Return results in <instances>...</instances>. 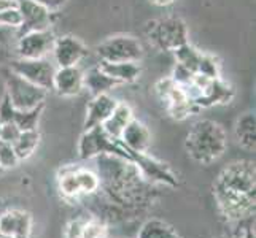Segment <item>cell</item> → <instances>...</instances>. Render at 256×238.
I'll use <instances>...</instances> for the list:
<instances>
[{"label":"cell","instance_id":"6da1fadb","mask_svg":"<svg viewBox=\"0 0 256 238\" xmlns=\"http://www.w3.org/2000/svg\"><path fill=\"white\" fill-rule=\"evenodd\" d=\"M256 172L252 161H237L220 172L214 183L216 207L228 221H246L254 216Z\"/></svg>","mask_w":256,"mask_h":238},{"label":"cell","instance_id":"7a4b0ae2","mask_svg":"<svg viewBox=\"0 0 256 238\" xmlns=\"http://www.w3.org/2000/svg\"><path fill=\"white\" fill-rule=\"evenodd\" d=\"M226 130L212 119L194 122L184 140V151L194 162L210 165L226 153Z\"/></svg>","mask_w":256,"mask_h":238},{"label":"cell","instance_id":"3957f363","mask_svg":"<svg viewBox=\"0 0 256 238\" xmlns=\"http://www.w3.org/2000/svg\"><path fill=\"white\" fill-rule=\"evenodd\" d=\"M146 37L156 48L162 51H175L188 43V27L182 17L167 16L146 24Z\"/></svg>","mask_w":256,"mask_h":238},{"label":"cell","instance_id":"277c9868","mask_svg":"<svg viewBox=\"0 0 256 238\" xmlns=\"http://www.w3.org/2000/svg\"><path fill=\"white\" fill-rule=\"evenodd\" d=\"M2 75L6 86L5 94L8 95V99H10L12 105L16 110L26 111L45 103L48 94L46 89H43V87L28 81V79H24L20 75H16L8 67L2 68Z\"/></svg>","mask_w":256,"mask_h":238},{"label":"cell","instance_id":"5b68a950","mask_svg":"<svg viewBox=\"0 0 256 238\" xmlns=\"http://www.w3.org/2000/svg\"><path fill=\"white\" fill-rule=\"evenodd\" d=\"M78 156L83 161L99 156H118L129 161L128 148L120 140L110 137L102 126L84 130L78 142Z\"/></svg>","mask_w":256,"mask_h":238},{"label":"cell","instance_id":"8992f818","mask_svg":"<svg viewBox=\"0 0 256 238\" xmlns=\"http://www.w3.org/2000/svg\"><path fill=\"white\" fill-rule=\"evenodd\" d=\"M97 54L105 62H138L144 57V48L130 35H114L97 46Z\"/></svg>","mask_w":256,"mask_h":238},{"label":"cell","instance_id":"52a82bcc","mask_svg":"<svg viewBox=\"0 0 256 238\" xmlns=\"http://www.w3.org/2000/svg\"><path fill=\"white\" fill-rule=\"evenodd\" d=\"M8 68L16 75L22 76L28 81L37 84L43 89H52V76L56 72V64L50 62L46 57L43 59H20L14 57L8 62Z\"/></svg>","mask_w":256,"mask_h":238},{"label":"cell","instance_id":"ba28073f","mask_svg":"<svg viewBox=\"0 0 256 238\" xmlns=\"http://www.w3.org/2000/svg\"><path fill=\"white\" fill-rule=\"evenodd\" d=\"M156 92L160 95V99L166 102L169 114L176 121L186 119L192 111L198 110L194 107L192 100L186 95V92H184L183 87L175 84L170 78L160 79V81L156 83Z\"/></svg>","mask_w":256,"mask_h":238},{"label":"cell","instance_id":"9c48e42d","mask_svg":"<svg viewBox=\"0 0 256 238\" xmlns=\"http://www.w3.org/2000/svg\"><path fill=\"white\" fill-rule=\"evenodd\" d=\"M128 153H129V161L136 164L140 175L150 184L160 183L170 188L178 186V176H176V173L166 162L158 161L156 157L150 156L148 153H132L129 149Z\"/></svg>","mask_w":256,"mask_h":238},{"label":"cell","instance_id":"30bf717a","mask_svg":"<svg viewBox=\"0 0 256 238\" xmlns=\"http://www.w3.org/2000/svg\"><path fill=\"white\" fill-rule=\"evenodd\" d=\"M54 33L50 29L24 33L16 40V57L20 59H43L52 51Z\"/></svg>","mask_w":256,"mask_h":238},{"label":"cell","instance_id":"8fae6325","mask_svg":"<svg viewBox=\"0 0 256 238\" xmlns=\"http://www.w3.org/2000/svg\"><path fill=\"white\" fill-rule=\"evenodd\" d=\"M18 8H20L22 16L21 27L16 30L18 37L24 33L35 32V30H46L50 29L52 16L51 11L45 6L34 2V0H18Z\"/></svg>","mask_w":256,"mask_h":238},{"label":"cell","instance_id":"7c38bea8","mask_svg":"<svg viewBox=\"0 0 256 238\" xmlns=\"http://www.w3.org/2000/svg\"><path fill=\"white\" fill-rule=\"evenodd\" d=\"M51 52L58 67H72L78 65L88 56V48L78 38L72 37V35H66V37H59L54 40Z\"/></svg>","mask_w":256,"mask_h":238},{"label":"cell","instance_id":"4fadbf2b","mask_svg":"<svg viewBox=\"0 0 256 238\" xmlns=\"http://www.w3.org/2000/svg\"><path fill=\"white\" fill-rule=\"evenodd\" d=\"M32 216L20 208L0 213V237L4 238H30Z\"/></svg>","mask_w":256,"mask_h":238},{"label":"cell","instance_id":"5bb4252c","mask_svg":"<svg viewBox=\"0 0 256 238\" xmlns=\"http://www.w3.org/2000/svg\"><path fill=\"white\" fill-rule=\"evenodd\" d=\"M83 70L78 65L58 67L52 76V89L62 97H74L83 91Z\"/></svg>","mask_w":256,"mask_h":238},{"label":"cell","instance_id":"9a60e30c","mask_svg":"<svg viewBox=\"0 0 256 238\" xmlns=\"http://www.w3.org/2000/svg\"><path fill=\"white\" fill-rule=\"evenodd\" d=\"M234 99V89L228 83H224L222 78L212 79L210 84L204 89L196 100H194V107L199 108H208L214 105H223L229 103Z\"/></svg>","mask_w":256,"mask_h":238},{"label":"cell","instance_id":"2e32d148","mask_svg":"<svg viewBox=\"0 0 256 238\" xmlns=\"http://www.w3.org/2000/svg\"><path fill=\"white\" fill-rule=\"evenodd\" d=\"M120 142L132 153H148V148L152 145V134L144 122L132 119L122 130Z\"/></svg>","mask_w":256,"mask_h":238},{"label":"cell","instance_id":"e0dca14e","mask_svg":"<svg viewBox=\"0 0 256 238\" xmlns=\"http://www.w3.org/2000/svg\"><path fill=\"white\" fill-rule=\"evenodd\" d=\"M114 107H116V100L108 94L94 95V99L90 102L86 110V119L83 124L84 130H90L96 126H102L105 119L112 114Z\"/></svg>","mask_w":256,"mask_h":238},{"label":"cell","instance_id":"ac0fdd59","mask_svg":"<svg viewBox=\"0 0 256 238\" xmlns=\"http://www.w3.org/2000/svg\"><path fill=\"white\" fill-rule=\"evenodd\" d=\"M132 119H134V113H132V108L126 102H116V107L113 108L110 116L105 119L102 127L110 137L120 140L122 130L126 129V126Z\"/></svg>","mask_w":256,"mask_h":238},{"label":"cell","instance_id":"d6986e66","mask_svg":"<svg viewBox=\"0 0 256 238\" xmlns=\"http://www.w3.org/2000/svg\"><path fill=\"white\" fill-rule=\"evenodd\" d=\"M99 68L113 79H116L120 84L134 83L142 73L138 62H105V60H100Z\"/></svg>","mask_w":256,"mask_h":238},{"label":"cell","instance_id":"ffe728a7","mask_svg":"<svg viewBox=\"0 0 256 238\" xmlns=\"http://www.w3.org/2000/svg\"><path fill=\"white\" fill-rule=\"evenodd\" d=\"M83 84L86 89H90L92 95H99V94H108V91L116 87L120 83L112 76H108L107 73H104L99 68V65H97L90 68L86 73H83Z\"/></svg>","mask_w":256,"mask_h":238},{"label":"cell","instance_id":"44dd1931","mask_svg":"<svg viewBox=\"0 0 256 238\" xmlns=\"http://www.w3.org/2000/svg\"><path fill=\"white\" fill-rule=\"evenodd\" d=\"M236 137L244 149L254 151L256 146V118L254 113H244L236 122Z\"/></svg>","mask_w":256,"mask_h":238},{"label":"cell","instance_id":"7402d4cb","mask_svg":"<svg viewBox=\"0 0 256 238\" xmlns=\"http://www.w3.org/2000/svg\"><path fill=\"white\" fill-rule=\"evenodd\" d=\"M38 143H40V132L37 129L22 130L20 134V137H18V140L13 143V148H14V153H16L18 159H20V161L29 159L35 153Z\"/></svg>","mask_w":256,"mask_h":238},{"label":"cell","instance_id":"603a6c76","mask_svg":"<svg viewBox=\"0 0 256 238\" xmlns=\"http://www.w3.org/2000/svg\"><path fill=\"white\" fill-rule=\"evenodd\" d=\"M137 238H178L175 229L161 219H148L140 227Z\"/></svg>","mask_w":256,"mask_h":238},{"label":"cell","instance_id":"cb8c5ba5","mask_svg":"<svg viewBox=\"0 0 256 238\" xmlns=\"http://www.w3.org/2000/svg\"><path fill=\"white\" fill-rule=\"evenodd\" d=\"M174 52H175L176 62L182 64L183 67H186V68L190 70V72H192L194 75H198L204 52H200L199 49H196L194 46H191L190 43H184L183 46L176 48Z\"/></svg>","mask_w":256,"mask_h":238},{"label":"cell","instance_id":"d4e9b609","mask_svg":"<svg viewBox=\"0 0 256 238\" xmlns=\"http://www.w3.org/2000/svg\"><path fill=\"white\" fill-rule=\"evenodd\" d=\"M75 169L76 167H66V169L59 172V176H58L59 191L66 199H78L82 196L80 186H78V181H76Z\"/></svg>","mask_w":256,"mask_h":238},{"label":"cell","instance_id":"484cf974","mask_svg":"<svg viewBox=\"0 0 256 238\" xmlns=\"http://www.w3.org/2000/svg\"><path fill=\"white\" fill-rule=\"evenodd\" d=\"M43 108H45V103H42V105H38V107H35L32 110H26V111H21V110H16L14 108L13 122L18 126V129H20L21 132L22 130L37 129Z\"/></svg>","mask_w":256,"mask_h":238},{"label":"cell","instance_id":"4316f807","mask_svg":"<svg viewBox=\"0 0 256 238\" xmlns=\"http://www.w3.org/2000/svg\"><path fill=\"white\" fill-rule=\"evenodd\" d=\"M75 175H76V181L78 186H80V192L82 196H92L97 191L100 189V180L97 173H94L92 170L88 169H75Z\"/></svg>","mask_w":256,"mask_h":238},{"label":"cell","instance_id":"83f0119b","mask_svg":"<svg viewBox=\"0 0 256 238\" xmlns=\"http://www.w3.org/2000/svg\"><path fill=\"white\" fill-rule=\"evenodd\" d=\"M16 40L18 35L13 32V29L0 25V64H8L12 59H14L13 51L16 49Z\"/></svg>","mask_w":256,"mask_h":238},{"label":"cell","instance_id":"f1b7e54d","mask_svg":"<svg viewBox=\"0 0 256 238\" xmlns=\"http://www.w3.org/2000/svg\"><path fill=\"white\" fill-rule=\"evenodd\" d=\"M21 24H22V16H21V11H20V8H18V5L0 11V25H2V27L18 30L21 27Z\"/></svg>","mask_w":256,"mask_h":238},{"label":"cell","instance_id":"f546056e","mask_svg":"<svg viewBox=\"0 0 256 238\" xmlns=\"http://www.w3.org/2000/svg\"><path fill=\"white\" fill-rule=\"evenodd\" d=\"M20 159H18L16 153H14V148L12 143L4 142L0 140V167L4 170L6 169H14V167L20 165Z\"/></svg>","mask_w":256,"mask_h":238},{"label":"cell","instance_id":"4dcf8cb0","mask_svg":"<svg viewBox=\"0 0 256 238\" xmlns=\"http://www.w3.org/2000/svg\"><path fill=\"white\" fill-rule=\"evenodd\" d=\"M108 229L100 219H90L84 223L83 238H107Z\"/></svg>","mask_w":256,"mask_h":238},{"label":"cell","instance_id":"1f68e13d","mask_svg":"<svg viewBox=\"0 0 256 238\" xmlns=\"http://www.w3.org/2000/svg\"><path fill=\"white\" fill-rule=\"evenodd\" d=\"M192 78H194V73L190 72V70L186 67H183L182 64L176 62L174 70H172V76L170 79L178 86H188L192 83Z\"/></svg>","mask_w":256,"mask_h":238},{"label":"cell","instance_id":"d6a6232c","mask_svg":"<svg viewBox=\"0 0 256 238\" xmlns=\"http://www.w3.org/2000/svg\"><path fill=\"white\" fill-rule=\"evenodd\" d=\"M21 130L18 129V126L14 122H5V124H0V140H4V142H8V143H14L18 137H20Z\"/></svg>","mask_w":256,"mask_h":238},{"label":"cell","instance_id":"836d02e7","mask_svg":"<svg viewBox=\"0 0 256 238\" xmlns=\"http://www.w3.org/2000/svg\"><path fill=\"white\" fill-rule=\"evenodd\" d=\"M84 219H72L66 224L64 237L66 238H83V229H84Z\"/></svg>","mask_w":256,"mask_h":238},{"label":"cell","instance_id":"e575fe53","mask_svg":"<svg viewBox=\"0 0 256 238\" xmlns=\"http://www.w3.org/2000/svg\"><path fill=\"white\" fill-rule=\"evenodd\" d=\"M34 2L43 5V6L46 8V10H50L52 13V11L60 10V8H62L67 3V0H34Z\"/></svg>","mask_w":256,"mask_h":238},{"label":"cell","instance_id":"d590c367","mask_svg":"<svg viewBox=\"0 0 256 238\" xmlns=\"http://www.w3.org/2000/svg\"><path fill=\"white\" fill-rule=\"evenodd\" d=\"M18 5V0H0V11L6 10L10 6H16Z\"/></svg>","mask_w":256,"mask_h":238},{"label":"cell","instance_id":"8d00e7d4","mask_svg":"<svg viewBox=\"0 0 256 238\" xmlns=\"http://www.w3.org/2000/svg\"><path fill=\"white\" fill-rule=\"evenodd\" d=\"M150 2L156 6H169L175 2V0H150Z\"/></svg>","mask_w":256,"mask_h":238},{"label":"cell","instance_id":"74e56055","mask_svg":"<svg viewBox=\"0 0 256 238\" xmlns=\"http://www.w3.org/2000/svg\"><path fill=\"white\" fill-rule=\"evenodd\" d=\"M2 172H4V169H2V167H0V175H2Z\"/></svg>","mask_w":256,"mask_h":238}]
</instances>
